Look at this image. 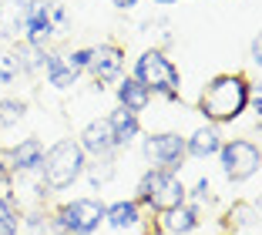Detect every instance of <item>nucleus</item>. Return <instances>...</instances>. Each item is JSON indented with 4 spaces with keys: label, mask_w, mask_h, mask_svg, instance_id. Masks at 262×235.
<instances>
[{
    "label": "nucleus",
    "mask_w": 262,
    "mask_h": 235,
    "mask_svg": "<svg viewBox=\"0 0 262 235\" xmlns=\"http://www.w3.org/2000/svg\"><path fill=\"white\" fill-rule=\"evenodd\" d=\"M27 24V0H0V44H17Z\"/></svg>",
    "instance_id": "ddd939ff"
},
{
    "label": "nucleus",
    "mask_w": 262,
    "mask_h": 235,
    "mask_svg": "<svg viewBox=\"0 0 262 235\" xmlns=\"http://www.w3.org/2000/svg\"><path fill=\"white\" fill-rule=\"evenodd\" d=\"M17 77H20V61H17L14 47H7V51H0V88L14 84Z\"/></svg>",
    "instance_id": "5701e85b"
},
{
    "label": "nucleus",
    "mask_w": 262,
    "mask_h": 235,
    "mask_svg": "<svg viewBox=\"0 0 262 235\" xmlns=\"http://www.w3.org/2000/svg\"><path fill=\"white\" fill-rule=\"evenodd\" d=\"M155 235H165V232H155Z\"/></svg>",
    "instance_id": "2f4dec72"
},
{
    "label": "nucleus",
    "mask_w": 262,
    "mask_h": 235,
    "mask_svg": "<svg viewBox=\"0 0 262 235\" xmlns=\"http://www.w3.org/2000/svg\"><path fill=\"white\" fill-rule=\"evenodd\" d=\"M199 228H202V208L188 202L162 212V219H158V232H165V235H192Z\"/></svg>",
    "instance_id": "f8f14e48"
},
{
    "label": "nucleus",
    "mask_w": 262,
    "mask_h": 235,
    "mask_svg": "<svg viewBox=\"0 0 262 235\" xmlns=\"http://www.w3.org/2000/svg\"><path fill=\"white\" fill-rule=\"evenodd\" d=\"M88 74L94 77V84H115L124 77V51L118 44H98L91 47V64H88Z\"/></svg>",
    "instance_id": "1a4fd4ad"
},
{
    "label": "nucleus",
    "mask_w": 262,
    "mask_h": 235,
    "mask_svg": "<svg viewBox=\"0 0 262 235\" xmlns=\"http://www.w3.org/2000/svg\"><path fill=\"white\" fill-rule=\"evenodd\" d=\"M27 114V101L24 98H0V131L17 124Z\"/></svg>",
    "instance_id": "4be33fe9"
},
{
    "label": "nucleus",
    "mask_w": 262,
    "mask_h": 235,
    "mask_svg": "<svg viewBox=\"0 0 262 235\" xmlns=\"http://www.w3.org/2000/svg\"><path fill=\"white\" fill-rule=\"evenodd\" d=\"M104 225L115 228V232L141 228V205L135 202V198H121V202L104 205Z\"/></svg>",
    "instance_id": "4468645a"
},
{
    "label": "nucleus",
    "mask_w": 262,
    "mask_h": 235,
    "mask_svg": "<svg viewBox=\"0 0 262 235\" xmlns=\"http://www.w3.org/2000/svg\"><path fill=\"white\" fill-rule=\"evenodd\" d=\"M44 141L40 138H24L17 141L14 148H7V158H10V172L14 178H24V175H40V165H44Z\"/></svg>",
    "instance_id": "9b49d317"
},
{
    "label": "nucleus",
    "mask_w": 262,
    "mask_h": 235,
    "mask_svg": "<svg viewBox=\"0 0 262 235\" xmlns=\"http://www.w3.org/2000/svg\"><path fill=\"white\" fill-rule=\"evenodd\" d=\"M20 235H51V225H47V212L34 208L31 215L20 219Z\"/></svg>",
    "instance_id": "b1692460"
},
{
    "label": "nucleus",
    "mask_w": 262,
    "mask_h": 235,
    "mask_svg": "<svg viewBox=\"0 0 262 235\" xmlns=\"http://www.w3.org/2000/svg\"><path fill=\"white\" fill-rule=\"evenodd\" d=\"M51 235H94L104 225V202L101 198H71L47 215Z\"/></svg>",
    "instance_id": "20e7f679"
},
{
    "label": "nucleus",
    "mask_w": 262,
    "mask_h": 235,
    "mask_svg": "<svg viewBox=\"0 0 262 235\" xmlns=\"http://www.w3.org/2000/svg\"><path fill=\"white\" fill-rule=\"evenodd\" d=\"M225 225H229L232 232H242V228L259 232V208H255L252 202H235L229 208V215H225Z\"/></svg>",
    "instance_id": "6ab92c4d"
},
{
    "label": "nucleus",
    "mask_w": 262,
    "mask_h": 235,
    "mask_svg": "<svg viewBox=\"0 0 262 235\" xmlns=\"http://www.w3.org/2000/svg\"><path fill=\"white\" fill-rule=\"evenodd\" d=\"M74 141L81 144L84 158H111V155H118L115 138H111V124H108V118H94V121H88V124H84V131H81Z\"/></svg>",
    "instance_id": "9d476101"
},
{
    "label": "nucleus",
    "mask_w": 262,
    "mask_h": 235,
    "mask_svg": "<svg viewBox=\"0 0 262 235\" xmlns=\"http://www.w3.org/2000/svg\"><path fill=\"white\" fill-rule=\"evenodd\" d=\"M44 74H47V81H51V88H54V91H71V88L81 81V74H77V71L68 64V54H64V51H47V57H44Z\"/></svg>",
    "instance_id": "2eb2a0df"
},
{
    "label": "nucleus",
    "mask_w": 262,
    "mask_h": 235,
    "mask_svg": "<svg viewBox=\"0 0 262 235\" xmlns=\"http://www.w3.org/2000/svg\"><path fill=\"white\" fill-rule=\"evenodd\" d=\"M249 61L252 64H262V40L252 37V44H249Z\"/></svg>",
    "instance_id": "c85d7f7f"
},
{
    "label": "nucleus",
    "mask_w": 262,
    "mask_h": 235,
    "mask_svg": "<svg viewBox=\"0 0 262 235\" xmlns=\"http://www.w3.org/2000/svg\"><path fill=\"white\" fill-rule=\"evenodd\" d=\"M108 124H111V138H115V148H118V152H121V148H128V144H135L141 138L138 114L124 111V108H115V111L108 114Z\"/></svg>",
    "instance_id": "dca6fc26"
},
{
    "label": "nucleus",
    "mask_w": 262,
    "mask_h": 235,
    "mask_svg": "<svg viewBox=\"0 0 262 235\" xmlns=\"http://www.w3.org/2000/svg\"><path fill=\"white\" fill-rule=\"evenodd\" d=\"M115 98H118V108H124V111H131V114H141L148 104H151L148 88L138 84L135 77H128V74H124L121 81H115Z\"/></svg>",
    "instance_id": "f3484780"
},
{
    "label": "nucleus",
    "mask_w": 262,
    "mask_h": 235,
    "mask_svg": "<svg viewBox=\"0 0 262 235\" xmlns=\"http://www.w3.org/2000/svg\"><path fill=\"white\" fill-rule=\"evenodd\" d=\"M64 54H68V64L77 74H84L88 64H91V47H77V51H64Z\"/></svg>",
    "instance_id": "bb28decb"
},
{
    "label": "nucleus",
    "mask_w": 262,
    "mask_h": 235,
    "mask_svg": "<svg viewBox=\"0 0 262 235\" xmlns=\"http://www.w3.org/2000/svg\"><path fill=\"white\" fill-rule=\"evenodd\" d=\"M24 44L37 47V51H51V0H27V24H24Z\"/></svg>",
    "instance_id": "6e6552de"
},
{
    "label": "nucleus",
    "mask_w": 262,
    "mask_h": 235,
    "mask_svg": "<svg viewBox=\"0 0 262 235\" xmlns=\"http://www.w3.org/2000/svg\"><path fill=\"white\" fill-rule=\"evenodd\" d=\"M14 185V172H10V158L7 148H0V188H10Z\"/></svg>",
    "instance_id": "cd10ccee"
},
{
    "label": "nucleus",
    "mask_w": 262,
    "mask_h": 235,
    "mask_svg": "<svg viewBox=\"0 0 262 235\" xmlns=\"http://www.w3.org/2000/svg\"><path fill=\"white\" fill-rule=\"evenodd\" d=\"M20 205L14 195H0V235H20Z\"/></svg>",
    "instance_id": "412c9836"
},
{
    "label": "nucleus",
    "mask_w": 262,
    "mask_h": 235,
    "mask_svg": "<svg viewBox=\"0 0 262 235\" xmlns=\"http://www.w3.org/2000/svg\"><path fill=\"white\" fill-rule=\"evenodd\" d=\"M131 77H135L138 84H145L151 98L178 101V94H182V71H178L175 61H171L165 51H158V47L141 51V57L135 61Z\"/></svg>",
    "instance_id": "7ed1b4c3"
},
{
    "label": "nucleus",
    "mask_w": 262,
    "mask_h": 235,
    "mask_svg": "<svg viewBox=\"0 0 262 235\" xmlns=\"http://www.w3.org/2000/svg\"><path fill=\"white\" fill-rule=\"evenodd\" d=\"M249 81L246 74H219L205 84V91L199 94V111L205 121L215 124H232L239 121L242 111L249 108Z\"/></svg>",
    "instance_id": "f257e3e1"
},
{
    "label": "nucleus",
    "mask_w": 262,
    "mask_h": 235,
    "mask_svg": "<svg viewBox=\"0 0 262 235\" xmlns=\"http://www.w3.org/2000/svg\"><path fill=\"white\" fill-rule=\"evenodd\" d=\"M68 27H71L68 7H64V4H57V0H51V31H54V37L68 34Z\"/></svg>",
    "instance_id": "393cba45"
},
{
    "label": "nucleus",
    "mask_w": 262,
    "mask_h": 235,
    "mask_svg": "<svg viewBox=\"0 0 262 235\" xmlns=\"http://www.w3.org/2000/svg\"><path fill=\"white\" fill-rule=\"evenodd\" d=\"M219 161H222L225 178L239 185V182L255 178V172H259V165H262V152H259V144H255L252 138H232V141H222Z\"/></svg>",
    "instance_id": "423d86ee"
},
{
    "label": "nucleus",
    "mask_w": 262,
    "mask_h": 235,
    "mask_svg": "<svg viewBox=\"0 0 262 235\" xmlns=\"http://www.w3.org/2000/svg\"><path fill=\"white\" fill-rule=\"evenodd\" d=\"M141 155L151 161V168H165V172L178 175L182 161H185V138L178 131H158V135L141 138Z\"/></svg>",
    "instance_id": "0eeeda50"
},
{
    "label": "nucleus",
    "mask_w": 262,
    "mask_h": 235,
    "mask_svg": "<svg viewBox=\"0 0 262 235\" xmlns=\"http://www.w3.org/2000/svg\"><path fill=\"white\" fill-rule=\"evenodd\" d=\"M208 198H212V182H208V178H199L192 188H185L188 205H202V202H208Z\"/></svg>",
    "instance_id": "a878e982"
},
{
    "label": "nucleus",
    "mask_w": 262,
    "mask_h": 235,
    "mask_svg": "<svg viewBox=\"0 0 262 235\" xmlns=\"http://www.w3.org/2000/svg\"><path fill=\"white\" fill-rule=\"evenodd\" d=\"M88 168V158L81 152V144L74 138H61L44 152V165H40V185L47 191H64L74 182H81V175Z\"/></svg>",
    "instance_id": "f03ea898"
},
{
    "label": "nucleus",
    "mask_w": 262,
    "mask_h": 235,
    "mask_svg": "<svg viewBox=\"0 0 262 235\" xmlns=\"http://www.w3.org/2000/svg\"><path fill=\"white\" fill-rule=\"evenodd\" d=\"M135 202L162 215V212H168V208H175V205L185 202V185H182L178 175L165 172V168H148V172L138 178Z\"/></svg>",
    "instance_id": "39448f33"
},
{
    "label": "nucleus",
    "mask_w": 262,
    "mask_h": 235,
    "mask_svg": "<svg viewBox=\"0 0 262 235\" xmlns=\"http://www.w3.org/2000/svg\"><path fill=\"white\" fill-rule=\"evenodd\" d=\"M151 4H158V7H171V4H178V0H151Z\"/></svg>",
    "instance_id": "7c9ffc66"
},
{
    "label": "nucleus",
    "mask_w": 262,
    "mask_h": 235,
    "mask_svg": "<svg viewBox=\"0 0 262 235\" xmlns=\"http://www.w3.org/2000/svg\"><path fill=\"white\" fill-rule=\"evenodd\" d=\"M115 175H118V161H115V155H111V158H94L91 165L84 168V175H81V178H88V182H91V188L101 191L104 185L111 182V178H115Z\"/></svg>",
    "instance_id": "aec40b11"
},
{
    "label": "nucleus",
    "mask_w": 262,
    "mask_h": 235,
    "mask_svg": "<svg viewBox=\"0 0 262 235\" xmlns=\"http://www.w3.org/2000/svg\"><path fill=\"white\" fill-rule=\"evenodd\" d=\"M219 148H222V135H219V128H212V124H205V128H199L192 138H185V158H212V155H219Z\"/></svg>",
    "instance_id": "a211bd4d"
},
{
    "label": "nucleus",
    "mask_w": 262,
    "mask_h": 235,
    "mask_svg": "<svg viewBox=\"0 0 262 235\" xmlns=\"http://www.w3.org/2000/svg\"><path fill=\"white\" fill-rule=\"evenodd\" d=\"M115 4V10H131V7H138V0H111Z\"/></svg>",
    "instance_id": "c756f323"
}]
</instances>
